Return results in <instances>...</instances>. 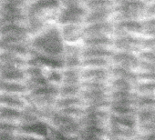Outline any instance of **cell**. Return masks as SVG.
Segmentation results:
<instances>
[{
	"label": "cell",
	"mask_w": 155,
	"mask_h": 140,
	"mask_svg": "<svg viewBox=\"0 0 155 140\" xmlns=\"http://www.w3.org/2000/svg\"><path fill=\"white\" fill-rule=\"evenodd\" d=\"M155 18V0H151V2L147 3L144 11L143 18Z\"/></svg>",
	"instance_id": "4fadbf2b"
},
{
	"label": "cell",
	"mask_w": 155,
	"mask_h": 140,
	"mask_svg": "<svg viewBox=\"0 0 155 140\" xmlns=\"http://www.w3.org/2000/svg\"><path fill=\"white\" fill-rule=\"evenodd\" d=\"M113 21L84 25V37L100 36L110 37L113 35Z\"/></svg>",
	"instance_id": "52a82bcc"
},
{
	"label": "cell",
	"mask_w": 155,
	"mask_h": 140,
	"mask_svg": "<svg viewBox=\"0 0 155 140\" xmlns=\"http://www.w3.org/2000/svg\"><path fill=\"white\" fill-rule=\"evenodd\" d=\"M113 10H101V11H88L85 18L84 25L101 23L112 21Z\"/></svg>",
	"instance_id": "ba28073f"
},
{
	"label": "cell",
	"mask_w": 155,
	"mask_h": 140,
	"mask_svg": "<svg viewBox=\"0 0 155 140\" xmlns=\"http://www.w3.org/2000/svg\"><path fill=\"white\" fill-rule=\"evenodd\" d=\"M143 25V33L149 37H155V18H144L141 20Z\"/></svg>",
	"instance_id": "7c38bea8"
},
{
	"label": "cell",
	"mask_w": 155,
	"mask_h": 140,
	"mask_svg": "<svg viewBox=\"0 0 155 140\" xmlns=\"http://www.w3.org/2000/svg\"><path fill=\"white\" fill-rule=\"evenodd\" d=\"M113 35L118 36H136L143 33L141 20H119L113 21Z\"/></svg>",
	"instance_id": "8992f818"
},
{
	"label": "cell",
	"mask_w": 155,
	"mask_h": 140,
	"mask_svg": "<svg viewBox=\"0 0 155 140\" xmlns=\"http://www.w3.org/2000/svg\"><path fill=\"white\" fill-rule=\"evenodd\" d=\"M140 42L141 41H140V39L135 36H118L113 40V44L122 49L136 48Z\"/></svg>",
	"instance_id": "8fae6325"
},
{
	"label": "cell",
	"mask_w": 155,
	"mask_h": 140,
	"mask_svg": "<svg viewBox=\"0 0 155 140\" xmlns=\"http://www.w3.org/2000/svg\"><path fill=\"white\" fill-rule=\"evenodd\" d=\"M87 13L88 11L85 6L61 7L56 20V25H84Z\"/></svg>",
	"instance_id": "277c9868"
},
{
	"label": "cell",
	"mask_w": 155,
	"mask_h": 140,
	"mask_svg": "<svg viewBox=\"0 0 155 140\" xmlns=\"http://www.w3.org/2000/svg\"><path fill=\"white\" fill-rule=\"evenodd\" d=\"M34 1H38V0H27L28 3H30V2H34Z\"/></svg>",
	"instance_id": "2e32d148"
},
{
	"label": "cell",
	"mask_w": 155,
	"mask_h": 140,
	"mask_svg": "<svg viewBox=\"0 0 155 140\" xmlns=\"http://www.w3.org/2000/svg\"><path fill=\"white\" fill-rule=\"evenodd\" d=\"M146 6L147 2L145 0H127L114 2L112 20H140L144 18Z\"/></svg>",
	"instance_id": "3957f363"
},
{
	"label": "cell",
	"mask_w": 155,
	"mask_h": 140,
	"mask_svg": "<svg viewBox=\"0 0 155 140\" xmlns=\"http://www.w3.org/2000/svg\"><path fill=\"white\" fill-rule=\"evenodd\" d=\"M141 43L147 48H151V49L155 48V37H148L143 41H141Z\"/></svg>",
	"instance_id": "9a60e30c"
},
{
	"label": "cell",
	"mask_w": 155,
	"mask_h": 140,
	"mask_svg": "<svg viewBox=\"0 0 155 140\" xmlns=\"http://www.w3.org/2000/svg\"><path fill=\"white\" fill-rule=\"evenodd\" d=\"M81 44L88 47H104V46L112 45L113 40L109 36L87 37H84Z\"/></svg>",
	"instance_id": "9c48e42d"
},
{
	"label": "cell",
	"mask_w": 155,
	"mask_h": 140,
	"mask_svg": "<svg viewBox=\"0 0 155 140\" xmlns=\"http://www.w3.org/2000/svg\"><path fill=\"white\" fill-rule=\"evenodd\" d=\"M85 8L87 11H101L113 10V0H86Z\"/></svg>",
	"instance_id": "30bf717a"
},
{
	"label": "cell",
	"mask_w": 155,
	"mask_h": 140,
	"mask_svg": "<svg viewBox=\"0 0 155 140\" xmlns=\"http://www.w3.org/2000/svg\"><path fill=\"white\" fill-rule=\"evenodd\" d=\"M62 7L70 6H85L86 0H59Z\"/></svg>",
	"instance_id": "5bb4252c"
},
{
	"label": "cell",
	"mask_w": 155,
	"mask_h": 140,
	"mask_svg": "<svg viewBox=\"0 0 155 140\" xmlns=\"http://www.w3.org/2000/svg\"><path fill=\"white\" fill-rule=\"evenodd\" d=\"M59 0H38L28 3L27 27L31 37L46 27L55 25L61 9Z\"/></svg>",
	"instance_id": "6da1fadb"
},
{
	"label": "cell",
	"mask_w": 155,
	"mask_h": 140,
	"mask_svg": "<svg viewBox=\"0 0 155 140\" xmlns=\"http://www.w3.org/2000/svg\"><path fill=\"white\" fill-rule=\"evenodd\" d=\"M114 2H119V1H127V0H113Z\"/></svg>",
	"instance_id": "e0dca14e"
},
{
	"label": "cell",
	"mask_w": 155,
	"mask_h": 140,
	"mask_svg": "<svg viewBox=\"0 0 155 140\" xmlns=\"http://www.w3.org/2000/svg\"><path fill=\"white\" fill-rule=\"evenodd\" d=\"M63 41L67 45H80L84 39V25L58 26Z\"/></svg>",
	"instance_id": "5b68a950"
},
{
	"label": "cell",
	"mask_w": 155,
	"mask_h": 140,
	"mask_svg": "<svg viewBox=\"0 0 155 140\" xmlns=\"http://www.w3.org/2000/svg\"><path fill=\"white\" fill-rule=\"evenodd\" d=\"M30 44L36 49H42L46 51H59L65 50V42L62 39L59 27L58 25H52L42 31L38 32L35 36L31 37Z\"/></svg>",
	"instance_id": "7a4b0ae2"
}]
</instances>
